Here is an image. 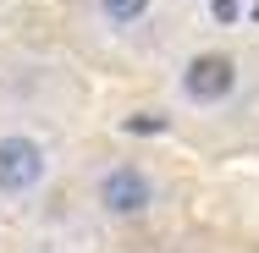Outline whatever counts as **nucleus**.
<instances>
[{
  "instance_id": "nucleus-2",
  "label": "nucleus",
  "mask_w": 259,
  "mask_h": 253,
  "mask_svg": "<svg viewBox=\"0 0 259 253\" xmlns=\"http://www.w3.org/2000/svg\"><path fill=\"white\" fill-rule=\"evenodd\" d=\"M50 176V149L33 132H0V198H33Z\"/></svg>"
},
{
  "instance_id": "nucleus-1",
  "label": "nucleus",
  "mask_w": 259,
  "mask_h": 253,
  "mask_svg": "<svg viewBox=\"0 0 259 253\" xmlns=\"http://www.w3.org/2000/svg\"><path fill=\"white\" fill-rule=\"evenodd\" d=\"M94 204H100L105 220H144V215L160 204V187H155V176H149L144 165L121 160V165L100 171V182H94Z\"/></svg>"
},
{
  "instance_id": "nucleus-3",
  "label": "nucleus",
  "mask_w": 259,
  "mask_h": 253,
  "mask_svg": "<svg viewBox=\"0 0 259 253\" xmlns=\"http://www.w3.org/2000/svg\"><path fill=\"white\" fill-rule=\"evenodd\" d=\"M237 61L226 50H199L188 55V66H182V99L199 105V110H209V105H226L232 94H237Z\"/></svg>"
},
{
  "instance_id": "nucleus-5",
  "label": "nucleus",
  "mask_w": 259,
  "mask_h": 253,
  "mask_svg": "<svg viewBox=\"0 0 259 253\" xmlns=\"http://www.w3.org/2000/svg\"><path fill=\"white\" fill-rule=\"evenodd\" d=\"M121 132H138V138H155V132H165V116H155V110H138V116H127V121H121Z\"/></svg>"
},
{
  "instance_id": "nucleus-6",
  "label": "nucleus",
  "mask_w": 259,
  "mask_h": 253,
  "mask_svg": "<svg viewBox=\"0 0 259 253\" xmlns=\"http://www.w3.org/2000/svg\"><path fill=\"white\" fill-rule=\"evenodd\" d=\"M209 11H215V22H237V0H209Z\"/></svg>"
},
{
  "instance_id": "nucleus-4",
  "label": "nucleus",
  "mask_w": 259,
  "mask_h": 253,
  "mask_svg": "<svg viewBox=\"0 0 259 253\" xmlns=\"http://www.w3.org/2000/svg\"><path fill=\"white\" fill-rule=\"evenodd\" d=\"M94 11H100L110 28H138L155 11V0H94Z\"/></svg>"
}]
</instances>
